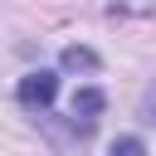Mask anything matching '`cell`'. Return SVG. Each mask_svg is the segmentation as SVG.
I'll use <instances>...</instances> for the list:
<instances>
[{"mask_svg":"<svg viewBox=\"0 0 156 156\" xmlns=\"http://www.w3.org/2000/svg\"><path fill=\"white\" fill-rule=\"evenodd\" d=\"M102 107H107L102 88H78V93H73V102H68V117H73V122H83V127H93Z\"/></svg>","mask_w":156,"mask_h":156,"instance_id":"7a4b0ae2","label":"cell"},{"mask_svg":"<svg viewBox=\"0 0 156 156\" xmlns=\"http://www.w3.org/2000/svg\"><path fill=\"white\" fill-rule=\"evenodd\" d=\"M107 156H146V146H141V141H136V136H117V141H112V151H107Z\"/></svg>","mask_w":156,"mask_h":156,"instance_id":"277c9868","label":"cell"},{"mask_svg":"<svg viewBox=\"0 0 156 156\" xmlns=\"http://www.w3.org/2000/svg\"><path fill=\"white\" fill-rule=\"evenodd\" d=\"M15 98H20V107H29V112H44V107L58 98V73H49V68H34V73H24V78H20V88H15Z\"/></svg>","mask_w":156,"mask_h":156,"instance_id":"6da1fadb","label":"cell"},{"mask_svg":"<svg viewBox=\"0 0 156 156\" xmlns=\"http://www.w3.org/2000/svg\"><path fill=\"white\" fill-rule=\"evenodd\" d=\"M58 63H63L68 73H78V68H98V54H93V49H78V44H68V49L58 54Z\"/></svg>","mask_w":156,"mask_h":156,"instance_id":"3957f363","label":"cell"}]
</instances>
